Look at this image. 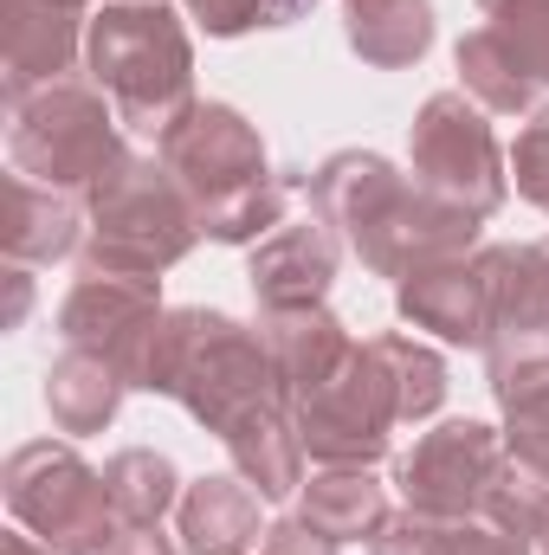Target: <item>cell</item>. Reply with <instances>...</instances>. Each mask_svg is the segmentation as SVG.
Masks as SVG:
<instances>
[{"label":"cell","mask_w":549,"mask_h":555,"mask_svg":"<svg viewBox=\"0 0 549 555\" xmlns=\"http://www.w3.org/2000/svg\"><path fill=\"white\" fill-rule=\"evenodd\" d=\"M310 214H323L343 246L369 266L375 278H401L439 259H465L478 253V214L426 194L420 181H408L388 155L375 149H336L310 181H304Z\"/></svg>","instance_id":"6da1fadb"},{"label":"cell","mask_w":549,"mask_h":555,"mask_svg":"<svg viewBox=\"0 0 549 555\" xmlns=\"http://www.w3.org/2000/svg\"><path fill=\"white\" fill-rule=\"evenodd\" d=\"M124 382L142 395H168L207 433H233L246 414L284 401V382L272 369V349L259 330H246L227 310H162L142 343L124 356Z\"/></svg>","instance_id":"7a4b0ae2"},{"label":"cell","mask_w":549,"mask_h":555,"mask_svg":"<svg viewBox=\"0 0 549 555\" xmlns=\"http://www.w3.org/2000/svg\"><path fill=\"white\" fill-rule=\"evenodd\" d=\"M162 162L181 181V194L201 214V233L220 246H259L278 220H291V194L304 181H284L266 162L259 130L233 111V104H194L168 137Z\"/></svg>","instance_id":"3957f363"},{"label":"cell","mask_w":549,"mask_h":555,"mask_svg":"<svg viewBox=\"0 0 549 555\" xmlns=\"http://www.w3.org/2000/svg\"><path fill=\"white\" fill-rule=\"evenodd\" d=\"M85 65L111 98L117 124L137 137H168L194 98V39L168 0H104L85 33Z\"/></svg>","instance_id":"277c9868"},{"label":"cell","mask_w":549,"mask_h":555,"mask_svg":"<svg viewBox=\"0 0 549 555\" xmlns=\"http://www.w3.org/2000/svg\"><path fill=\"white\" fill-rule=\"evenodd\" d=\"M91 240H85V272L104 278H162L181 266L201 240V214L181 194V181L168 175V162L124 155L91 194Z\"/></svg>","instance_id":"5b68a950"},{"label":"cell","mask_w":549,"mask_h":555,"mask_svg":"<svg viewBox=\"0 0 549 555\" xmlns=\"http://www.w3.org/2000/svg\"><path fill=\"white\" fill-rule=\"evenodd\" d=\"M7 155L26 181L59 194H91L130 149L117 137V111L98 85L59 78L20 104H7Z\"/></svg>","instance_id":"8992f818"},{"label":"cell","mask_w":549,"mask_h":555,"mask_svg":"<svg viewBox=\"0 0 549 555\" xmlns=\"http://www.w3.org/2000/svg\"><path fill=\"white\" fill-rule=\"evenodd\" d=\"M7 511L26 537L59 555H104L117 543V511L104 472H91L65 439H33L7 459Z\"/></svg>","instance_id":"52a82bcc"},{"label":"cell","mask_w":549,"mask_h":555,"mask_svg":"<svg viewBox=\"0 0 549 555\" xmlns=\"http://www.w3.org/2000/svg\"><path fill=\"white\" fill-rule=\"evenodd\" d=\"M297 420V439L317 465H382L388 446H395V426L401 420V388H395V369H388V349L382 336L375 343H356L349 362L304 401H291Z\"/></svg>","instance_id":"ba28073f"},{"label":"cell","mask_w":549,"mask_h":555,"mask_svg":"<svg viewBox=\"0 0 549 555\" xmlns=\"http://www.w3.org/2000/svg\"><path fill=\"white\" fill-rule=\"evenodd\" d=\"M413 181L478 220H491L511 194V155L498 149L491 124H485V104H472L465 91H433L413 117Z\"/></svg>","instance_id":"9c48e42d"},{"label":"cell","mask_w":549,"mask_h":555,"mask_svg":"<svg viewBox=\"0 0 549 555\" xmlns=\"http://www.w3.org/2000/svg\"><path fill=\"white\" fill-rule=\"evenodd\" d=\"M459 91L498 117H524L549 98V0H498L478 33L459 39Z\"/></svg>","instance_id":"30bf717a"},{"label":"cell","mask_w":549,"mask_h":555,"mask_svg":"<svg viewBox=\"0 0 549 555\" xmlns=\"http://www.w3.org/2000/svg\"><path fill=\"white\" fill-rule=\"evenodd\" d=\"M505 433L485 420H439L433 433L413 439V452H401L395 485L401 504L433 511V517H485L498 478H505Z\"/></svg>","instance_id":"8fae6325"},{"label":"cell","mask_w":549,"mask_h":555,"mask_svg":"<svg viewBox=\"0 0 549 555\" xmlns=\"http://www.w3.org/2000/svg\"><path fill=\"white\" fill-rule=\"evenodd\" d=\"M395 310L413 330H433L439 343L459 349H491V323H498V278H491V246L465 253V259H439L420 266L395 284Z\"/></svg>","instance_id":"7c38bea8"},{"label":"cell","mask_w":549,"mask_h":555,"mask_svg":"<svg viewBox=\"0 0 549 555\" xmlns=\"http://www.w3.org/2000/svg\"><path fill=\"white\" fill-rule=\"evenodd\" d=\"M7 13V104L59 85L91 33V0H0Z\"/></svg>","instance_id":"4fadbf2b"},{"label":"cell","mask_w":549,"mask_h":555,"mask_svg":"<svg viewBox=\"0 0 549 555\" xmlns=\"http://www.w3.org/2000/svg\"><path fill=\"white\" fill-rule=\"evenodd\" d=\"M336 227L323 214H291L278 220L272 233L253 246L246 278H253V297L259 310H304V304H323L330 278H336Z\"/></svg>","instance_id":"5bb4252c"},{"label":"cell","mask_w":549,"mask_h":555,"mask_svg":"<svg viewBox=\"0 0 549 555\" xmlns=\"http://www.w3.org/2000/svg\"><path fill=\"white\" fill-rule=\"evenodd\" d=\"M162 317V291L155 278H104L85 272L72 284V297L59 304V336L65 349H91V356H111L124 369V356L142 343V330Z\"/></svg>","instance_id":"9a60e30c"},{"label":"cell","mask_w":549,"mask_h":555,"mask_svg":"<svg viewBox=\"0 0 549 555\" xmlns=\"http://www.w3.org/2000/svg\"><path fill=\"white\" fill-rule=\"evenodd\" d=\"M485 356H491V395L505 408L511 459L549 478V343L518 336V343H491Z\"/></svg>","instance_id":"2e32d148"},{"label":"cell","mask_w":549,"mask_h":555,"mask_svg":"<svg viewBox=\"0 0 549 555\" xmlns=\"http://www.w3.org/2000/svg\"><path fill=\"white\" fill-rule=\"evenodd\" d=\"M259 336L272 349V369L284 382V401H304L317 395L356 349V336L343 330L336 310L323 304H304V310H259Z\"/></svg>","instance_id":"e0dca14e"},{"label":"cell","mask_w":549,"mask_h":555,"mask_svg":"<svg viewBox=\"0 0 549 555\" xmlns=\"http://www.w3.org/2000/svg\"><path fill=\"white\" fill-rule=\"evenodd\" d=\"M85 227H91V207H78V194H59V188H39L26 175L7 181V259L13 266H52V259H72L85 253Z\"/></svg>","instance_id":"ac0fdd59"},{"label":"cell","mask_w":549,"mask_h":555,"mask_svg":"<svg viewBox=\"0 0 549 555\" xmlns=\"http://www.w3.org/2000/svg\"><path fill=\"white\" fill-rule=\"evenodd\" d=\"M181 517V550L188 555H246L259 530V491L246 478H194L175 504Z\"/></svg>","instance_id":"d6986e66"},{"label":"cell","mask_w":549,"mask_h":555,"mask_svg":"<svg viewBox=\"0 0 549 555\" xmlns=\"http://www.w3.org/2000/svg\"><path fill=\"white\" fill-rule=\"evenodd\" d=\"M220 446H227L233 472H240L266 504L291 498V491H304V439H297L291 401H272V408L246 414L233 433H220Z\"/></svg>","instance_id":"ffe728a7"},{"label":"cell","mask_w":549,"mask_h":555,"mask_svg":"<svg viewBox=\"0 0 549 555\" xmlns=\"http://www.w3.org/2000/svg\"><path fill=\"white\" fill-rule=\"evenodd\" d=\"M375 555H537L531 537L491 524V517H433L401 504L382 530H375Z\"/></svg>","instance_id":"44dd1931"},{"label":"cell","mask_w":549,"mask_h":555,"mask_svg":"<svg viewBox=\"0 0 549 555\" xmlns=\"http://www.w3.org/2000/svg\"><path fill=\"white\" fill-rule=\"evenodd\" d=\"M130 382L111 356H91V349H65L52 369H46V408L59 433H104L117 408H124Z\"/></svg>","instance_id":"7402d4cb"},{"label":"cell","mask_w":549,"mask_h":555,"mask_svg":"<svg viewBox=\"0 0 549 555\" xmlns=\"http://www.w3.org/2000/svg\"><path fill=\"white\" fill-rule=\"evenodd\" d=\"M297 511L336 543H375V530L395 517L388 511V485H375V472H362V465H323L304 485Z\"/></svg>","instance_id":"603a6c76"},{"label":"cell","mask_w":549,"mask_h":555,"mask_svg":"<svg viewBox=\"0 0 549 555\" xmlns=\"http://www.w3.org/2000/svg\"><path fill=\"white\" fill-rule=\"evenodd\" d=\"M349 46L375 72H401L433 46V0H349Z\"/></svg>","instance_id":"cb8c5ba5"},{"label":"cell","mask_w":549,"mask_h":555,"mask_svg":"<svg viewBox=\"0 0 549 555\" xmlns=\"http://www.w3.org/2000/svg\"><path fill=\"white\" fill-rule=\"evenodd\" d=\"M491 278H498L491 343H518V336L549 343V240L544 246H491Z\"/></svg>","instance_id":"d4e9b609"},{"label":"cell","mask_w":549,"mask_h":555,"mask_svg":"<svg viewBox=\"0 0 549 555\" xmlns=\"http://www.w3.org/2000/svg\"><path fill=\"white\" fill-rule=\"evenodd\" d=\"M104 485H111V511H117L124 530H130V524H162V517L181 504V472H175V459L155 452V446L117 452V459L104 465Z\"/></svg>","instance_id":"484cf974"},{"label":"cell","mask_w":549,"mask_h":555,"mask_svg":"<svg viewBox=\"0 0 549 555\" xmlns=\"http://www.w3.org/2000/svg\"><path fill=\"white\" fill-rule=\"evenodd\" d=\"M382 349H388V369H395V388H401V420H426L439 414V401H446V362H439V349H426V343H413V336H382Z\"/></svg>","instance_id":"4316f807"},{"label":"cell","mask_w":549,"mask_h":555,"mask_svg":"<svg viewBox=\"0 0 549 555\" xmlns=\"http://www.w3.org/2000/svg\"><path fill=\"white\" fill-rule=\"evenodd\" d=\"M181 7L214 39H240V33H259V26H291V20L310 13V0H181Z\"/></svg>","instance_id":"83f0119b"},{"label":"cell","mask_w":549,"mask_h":555,"mask_svg":"<svg viewBox=\"0 0 549 555\" xmlns=\"http://www.w3.org/2000/svg\"><path fill=\"white\" fill-rule=\"evenodd\" d=\"M511 181L531 207L549 214V111H537L524 130H518V149H511Z\"/></svg>","instance_id":"f1b7e54d"},{"label":"cell","mask_w":549,"mask_h":555,"mask_svg":"<svg viewBox=\"0 0 549 555\" xmlns=\"http://www.w3.org/2000/svg\"><path fill=\"white\" fill-rule=\"evenodd\" d=\"M343 543L336 537H323L304 511H291V517H278L266 524V555H336Z\"/></svg>","instance_id":"f546056e"},{"label":"cell","mask_w":549,"mask_h":555,"mask_svg":"<svg viewBox=\"0 0 549 555\" xmlns=\"http://www.w3.org/2000/svg\"><path fill=\"white\" fill-rule=\"evenodd\" d=\"M104 555H188V550H175L162 537V524H130V530H117V543Z\"/></svg>","instance_id":"4dcf8cb0"},{"label":"cell","mask_w":549,"mask_h":555,"mask_svg":"<svg viewBox=\"0 0 549 555\" xmlns=\"http://www.w3.org/2000/svg\"><path fill=\"white\" fill-rule=\"evenodd\" d=\"M26 304H33V278H26V266H13L7 272V317H0V330H20L26 323Z\"/></svg>","instance_id":"1f68e13d"},{"label":"cell","mask_w":549,"mask_h":555,"mask_svg":"<svg viewBox=\"0 0 549 555\" xmlns=\"http://www.w3.org/2000/svg\"><path fill=\"white\" fill-rule=\"evenodd\" d=\"M0 555H59V550H46V543H33V537H0Z\"/></svg>","instance_id":"d6a6232c"},{"label":"cell","mask_w":549,"mask_h":555,"mask_svg":"<svg viewBox=\"0 0 549 555\" xmlns=\"http://www.w3.org/2000/svg\"><path fill=\"white\" fill-rule=\"evenodd\" d=\"M531 550H537V555H549V517L537 524V543H531Z\"/></svg>","instance_id":"836d02e7"},{"label":"cell","mask_w":549,"mask_h":555,"mask_svg":"<svg viewBox=\"0 0 549 555\" xmlns=\"http://www.w3.org/2000/svg\"><path fill=\"white\" fill-rule=\"evenodd\" d=\"M478 7H485V13H491V7H498V0H478Z\"/></svg>","instance_id":"e575fe53"}]
</instances>
